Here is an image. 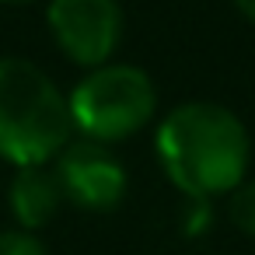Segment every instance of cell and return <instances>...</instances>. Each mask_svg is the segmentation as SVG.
<instances>
[{"label": "cell", "mask_w": 255, "mask_h": 255, "mask_svg": "<svg viewBox=\"0 0 255 255\" xmlns=\"http://www.w3.org/2000/svg\"><path fill=\"white\" fill-rule=\"evenodd\" d=\"M154 154L178 192L217 199L248 178L252 140L231 109L217 102H182L157 123Z\"/></svg>", "instance_id": "1"}, {"label": "cell", "mask_w": 255, "mask_h": 255, "mask_svg": "<svg viewBox=\"0 0 255 255\" xmlns=\"http://www.w3.org/2000/svg\"><path fill=\"white\" fill-rule=\"evenodd\" d=\"M70 140V105L56 81L25 56H0V157L14 168H42Z\"/></svg>", "instance_id": "2"}, {"label": "cell", "mask_w": 255, "mask_h": 255, "mask_svg": "<svg viewBox=\"0 0 255 255\" xmlns=\"http://www.w3.org/2000/svg\"><path fill=\"white\" fill-rule=\"evenodd\" d=\"M74 133L95 143H119L136 136L157 116V88L147 70L133 63H102L67 95Z\"/></svg>", "instance_id": "3"}, {"label": "cell", "mask_w": 255, "mask_h": 255, "mask_svg": "<svg viewBox=\"0 0 255 255\" xmlns=\"http://www.w3.org/2000/svg\"><path fill=\"white\" fill-rule=\"evenodd\" d=\"M46 25L56 49L84 70L109 63L123 42L119 0H49Z\"/></svg>", "instance_id": "4"}, {"label": "cell", "mask_w": 255, "mask_h": 255, "mask_svg": "<svg viewBox=\"0 0 255 255\" xmlns=\"http://www.w3.org/2000/svg\"><path fill=\"white\" fill-rule=\"evenodd\" d=\"M53 175L60 182V192L67 203L91 210V213H109L126 199L129 178L123 161L112 154V147L95 143V140H70L60 157L53 161Z\"/></svg>", "instance_id": "5"}, {"label": "cell", "mask_w": 255, "mask_h": 255, "mask_svg": "<svg viewBox=\"0 0 255 255\" xmlns=\"http://www.w3.org/2000/svg\"><path fill=\"white\" fill-rule=\"evenodd\" d=\"M63 192H60V182L53 175L49 164L42 168H18L11 185H7V206H11V217L18 227L25 231H42L63 206Z\"/></svg>", "instance_id": "6"}, {"label": "cell", "mask_w": 255, "mask_h": 255, "mask_svg": "<svg viewBox=\"0 0 255 255\" xmlns=\"http://www.w3.org/2000/svg\"><path fill=\"white\" fill-rule=\"evenodd\" d=\"M231 199H227V217H231V224L241 231V234H248V238H255V178H245L238 189H231L227 192Z\"/></svg>", "instance_id": "7"}, {"label": "cell", "mask_w": 255, "mask_h": 255, "mask_svg": "<svg viewBox=\"0 0 255 255\" xmlns=\"http://www.w3.org/2000/svg\"><path fill=\"white\" fill-rule=\"evenodd\" d=\"M0 255H49L42 238L25 227H7L0 231Z\"/></svg>", "instance_id": "8"}, {"label": "cell", "mask_w": 255, "mask_h": 255, "mask_svg": "<svg viewBox=\"0 0 255 255\" xmlns=\"http://www.w3.org/2000/svg\"><path fill=\"white\" fill-rule=\"evenodd\" d=\"M213 224V199H203V196H185V206H182V231L189 238H199L206 234Z\"/></svg>", "instance_id": "9"}, {"label": "cell", "mask_w": 255, "mask_h": 255, "mask_svg": "<svg viewBox=\"0 0 255 255\" xmlns=\"http://www.w3.org/2000/svg\"><path fill=\"white\" fill-rule=\"evenodd\" d=\"M234 7H238V11H241V14L255 25V0H234Z\"/></svg>", "instance_id": "10"}, {"label": "cell", "mask_w": 255, "mask_h": 255, "mask_svg": "<svg viewBox=\"0 0 255 255\" xmlns=\"http://www.w3.org/2000/svg\"><path fill=\"white\" fill-rule=\"evenodd\" d=\"M0 4H7V7H21V4H35V0H0Z\"/></svg>", "instance_id": "11"}]
</instances>
